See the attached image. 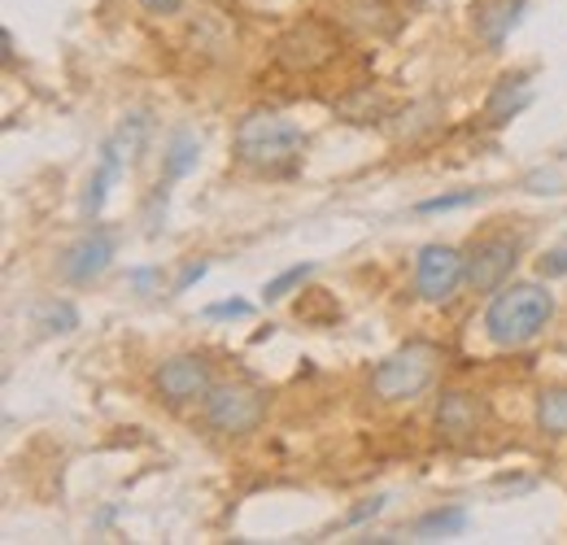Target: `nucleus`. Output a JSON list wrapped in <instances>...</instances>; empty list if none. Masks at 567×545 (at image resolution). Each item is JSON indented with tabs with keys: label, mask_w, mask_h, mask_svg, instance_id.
Wrapping results in <instances>:
<instances>
[{
	"label": "nucleus",
	"mask_w": 567,
	"mask_h": 545,
	"mask_svg": "<svg viewBox=\"0 0 567 545\" xmlns=\"http://www.w3.org/2000/svg\"><path fill=\"white\" fill-rule=\"evenodd\" d=\"M555 319V297L542 284H506L485 310V337L497 349H519L537 341Z\"/></svg>",
	"instance_id": "nucleus-1"
},
{
	"label": "nucleus",
	"mask_w": 567,
	"mask_h": 545,
	"mask_svg": "<svg viewBox=\"0 0 567 545\" xmlns=\"http://www.w3.org/2000/svg\"><path fill=\"white\" fill-rule=\"evenodd\" d=\"M306 153V132L284 114H249L236 127V157L258 171H288Z\"/></svg>",
	"instance_id": "nucleus-2"
},
{
	"label": "nucleus",
	"mask_w": 567,
	"mask_h": 545,
	"mask_svg": "<svg viewBox=\"0 0 567 545\" xmlns=\"http://www.w3.org/2000/svg\"><path fill=\"white\" fill-rule=\"evenodd\" d=\"M436 367H441L436 345L406 341L371 371V393L380 402H411V398H420L427 384L436 380Z\"/></svg>",
	"instance_id": "nucleus-3"
},
{
	"label": "nucleus",
	"mask_w": 567,
	"mask_h": 545,
	"mask_svg": "<svg viewBox=\"0 0 567 545\" xmlns=\"http://www.w3.org/2000/svg\"><path fill=\"white\" fill-rule=\"evenodd\" d=\"M267 419V398L254 389V384H214L206 393V423H210L218 436H249L258 432Z\"/></svg>",
	"instance_id": "nucleus-4"
},
{
	"label": "nucleus",
	"mask_w": 567,
	"mask_h": 545,
	"mask_svg": "<svg viewBox=\"0 0 567 545\" xmlns=\"http://www.w3.org/2000/svg\"><path fill=\"white\" fill-rule=\"evenodd\" d=\"M467 284V254L454 245H424L415 258V292L427 306H450Z\"/></svg>",
	"instance_id": "nucleus-5"
},
{
	"label": "nucleus",
	"mask_w": 567,
	"mask_h": 545,
	"mask_svg": "<svg viewBox=\"0 0 567 545\" xmlns=\"http://www.w3.org/2000/svg\"><path fill=\"white\" fill-rule=\"evenodd\" d=\"M337 58V31L319 18H306L297 27H288L276 40V62L292 74H310V70L328 66Z\"/></svg>",
	"instance_id": "nucleus-6"
},
{
	"label": "nucleus",
	"mask_w": 567,
	"mask_h": 545,
	"mask_svg": "<svg viewBox=\"0 0 567 545\" xmlns=\"http://www.w3.org/2000/svg\"><path fill=\"white\" fill-rule=\"evenodd\" d=\"M153 389L171 407H188L214 389V371L202 353H171L153 367Z\"/></svg>",
	"instance_id": "nucleus-7"
},
{
	"label": "nucleus",
	"mask_w": 567,
	"mask_h": 545,
	"mask_svg": "<svg viewBox=\"0 0 567 545\" xmlns=\"http://www.w3.org/2000/svg\"><path fill=\"white\" fill-rule=\"evenodd\" d=\"M519 249H524V240L511 236V232H489V236L472 240V249H467V284L476 292L502 288V279L519 263Z\"/></svg>",
	"instance_id": "nucleus-8"
},
{
	"label": "nucleus",
	"mask_w": 567,
	"mask_h": 545,
	"mask_svg": "<svg viewBox=\"0 0 567 545\" xmlns=\"http://www.w3.org/2000/svg\"><path fill=\"white\" fill-rule=\"evenodd\" d=\"M485 428V402L467 389H445L441 402H436V432L454 445L463 441H476V432Z\"/></svg>",
	"instance_id": "nucleus-9"
},
{
	"label": "nucleus",
	"mask_w": 567,
	"mask_h": 545,
	"mask_svg": "<svg viewBox=\"0 0 567 545\" xmlns=\"http://www.w3.org/2000/svg\"><path fill=\"white\" fill-rule=\"evenodd\" d=\"M110 263H114V232L92 227L87 236H79L71 249H66V258H62V275H66L71 284H92V279H101V275H105Z\"/></svg>",
	"instance_id": "nucleus-10"
},
{
	"label": "nucleus",
	"mask_w": 567,
	"mask_h": 545,
	"mask_svg": "<svg viewBox=\"0 0 567 545\" xmlns=\"http://www.w3.org/2000/svg\"><path fill=\"white\" fill-rule=\"evenodd\" d=\"M123 162H127V148H123L118 140H110V144L101 148V166H96V175L87 179V193H83V214H87V218L101 214V205H105V197H110V188H114L118 175H123Z\"/></svg>",
	"instance_id": "nucleus-11"
},
{
	"label": "nucleus",
	"mask_w": 567,
	"mask_h": 545,
	"mask_svg": "<svg viewBox=\"0 0 567 545\" xmlns=\"http://www.w3.org/2000/svg\"><path fill=\"white\" fill-rule=\"evenodd\" d=\"M528 101H533L528 74H506V79H497L494 96H489V105H485V119H489V123H506V119H515Z\"/></svg>",
	"instance_id": "nucleus-12"
},
{
	"label": "nucleus",
	"mask_w": 567,
	"mask_h": 545,
	"mask_svg": "<svg viewBox=\"0 0 567 545\" xmlns=\"http://www.w3.org/2000/svg\"><path fill=\"white\" fill-rule=\"evenodd\" d=\"M467 528V511L463 506H436L415 520V537L420 542H441V537H458Z\"/></svg>",
	"instance_id": "nucleus-13"
},
{
	"label": "nucleus",
	"mask_w": 567,
	"mask_h": 545,
	"mask_svg": "<svg viewBox=\"0 0 567 545\" xmlns=\"http://www.w3.org/2000/svg\"><path fill=\"white\" fill-rule=\"evenodd\" d=\"M524 4H528V0H497V4L476 13V27H481V35H485L489 49H497V44L506 40V31L519 22V9H524Z\"/></svg>",
	"instance_id": "nucleus-14"
},
{
	"label": "nucleus",
	"mask_w": 567,
	"mask_h": 545,
	"mask_svg": "<svg viewBox=\"0 0 567 545\" xmlns=\"http://www.w3.org/2000/svg\"><path fill=\"white\" fill-rule=\"evenodd\" d=\"M533 419H537V428H542L546 436H567V384H559V389H542Z\"/></svg>",
	"instance_id": "nucleus-15"
},
{
	"label": "nucleus",
	"mask_w": 567,
	"mask_h": 545,
	"mask_svg": "<svg viewBox=\"0 0 567 545\" xmlns=\"http://www.w3.org/2000/svg\"><path fill=\"white\" fill-rule=\"evenodd\" d=\"M197 153H202V144H197V136L179 132V136L171 140L166 157H162V171H166V179H184V175H188V171L197 166Z\"/></svg>",
	"instance_id": "nucleus-16"
},
{
	"label": "nucleus",
	"mask_w": 567,
	"mask_h": 545,
	"mask_svg": "<svg viewBox=\"0 0 567 545\" xmlns=\"http://www.w3.org/2000/svg\"><path fill=\"white\" fill-rule=\"evenodd\" d=\"M35 323H40L44 332H74V328H79V310H74L71 301H44V306L35 310Z\"/></svg>",
	"instance_id": "nucleus-17"
},
{
	"label": "nucleus",
	"mask_w": 567,
	"mask_h": 545,
	"mask_svg": "<svg viewBox=\"0 0 567 545\" xmlns=\"http://www.w3.org/2000/svg\"><path fill=\"white\" fill-rule=\"evenodd\" d=\"M310 275H315V263H301V267H288V271L276 275V279H271L267 288H262V301H284V297H288L292 288H301V284H306Z\"/></svg>",
	"instance_id": "nucleus-18"
},
{
	"label": "nucleus",
	"mask_w": 567,
	"mask_h": 545,
	"mask_svg": "<svg viewBox=\"0 0 567 545\" xmlns=\"http://www.w3.org/2000/svg\"><path fill=\"white\" fill-rule=\"evenodd\" d=\"M485 193L481 188H463V193H441V197H427V202H420L415 209L420 214H450V209H463V205L481 202Z\"/></svg>",
	"instance_id": "nucleus-19"
},
{
	"label": "nucleus",
	"mask_w": 567,
	"mask_h": 545,
	"mask_svg": "<svg viewBox=\"0 0 567 545\" xmlns=\"http://www.w3.org/2000/svg\"><path fill=\"white\" fill-rule=\"evenodd\" d=\"M254 315V306L249 301H218L206 310V319H249Z\"/></svg>",
	"instance_id": "nucleus-20"
},
{
	"label": "nucleus",
	"mask_w": 567,
	"mask_h": 545,
	"mask_svg": "<svg viewBox=\"0 0 567 545\" xmlns=\"http://www.w3.org/2000/svg\"><path fill=\"white\" fill-rule=\"evenodd\" d=\"M384 511V497H367L362 506H354L350 515H346V524H362V520H371V515H380Z\"/></svg>",
	"instance_id": "nucleus-21"
},
{
	"label": "nucleus",
	"mask_w": 567,
	"mask_h": 545,
	"mask_svg": "<svg viewBox=\"0 0 567 545\" xmlns=\"http://www.w3.org/2000/svg\"><path fill=\"white\" fill-rule=\"evenodd\" d=\"M179 4H184V0H141L144 13H157V18H166V13H179Z\"/></svg>",
	"instance_id": "nucleus-22"
},
{
	"label": "nucleus",
	"mask_w": 567,
	"mask_h": 545,
	"mask_svg": "<svg viewBox=\"0 0 567 545\" xmlns=\"http://www.w3.org/2000/svg\"><path fill=\"white\" fill-rule=\"evenodd\" d=\"M542 275H567V254H564V249H555V254H546V258H542Z\"/></svg>",
	"instance_id": "nucleus-23"
},
{
	"label": "nucleus",
	"mask_w": 567,
	"mask_h": 545,
	"mask_svg": "<svg viewBox=\"0 0 567 545\" xmlns=\"http://www.w3.org/2000/svg\"><path fill=\"white\" fill-rule=\"evenodd\" d=\"M202 275H206V263H193V267H184V275L175 279V292H184V288H193V284H197Z\"/></svg>",
	"instance_id": "nucleus-24"
}]
</instances>
